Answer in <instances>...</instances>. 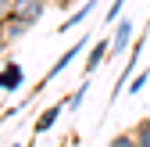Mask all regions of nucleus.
Instances as JSON below:
<instances>
[{
	"label": "nucleus",
	"mask_w": 150,
	"mask_h": 147,
	"mask_svg": "<svg viewBox=\"0 0 150 147\" xmlns=\"http://www.w3.org/2000/svg\"><path fill=\"white\" fill-rule=\"evenodd\" d=\"M57 4H61V7H71V4H79V0H57Z\"/></svg>",
	"instance_id": "dca6fc26"
},
{
	"label": "nucleus",
	"mask_w": 150,
	"mask_h": 147,
	"mask_svg": "<svg viewBox=\"0 0 150 147\" xmlns=\"http://www.w3.org/2000/svg\"><path fill=\"white\" fill-rule=\"evenodd\" d=\"M132 136H136V147H150V118H139L132 126Z\"/></svg>",
	"instance_id": "1a4fd4ad"
},
{
	"label": "nucleus",
	"mask_w": 150,
	"mask_h": 147,
	"mask_svg": "<svg viewBox=\"0 0 150 147\" xmlns=\"http://www.w3.org/2000/svg\"><path fill=\"white\" fill-rule=\"evenodd\" d=\"M22 83H25V68L18 61H7L4 68H0V90H4V93H14Z\"/></svg>",
	"instance_id": "423d86ee"
},
{
	"label": "nucleus",
	"mask_w": 150,
	"mask_h": 147,
	"mask_svg": "<svg viewBox=\"0 0 150 147\" xmlns=\"http://www.w3.org/2000/svg\"><path fill=\"white\" fill-rule=\"evenodd\" d=\"M125 47H132V22H129V18H118L115 32H111V58L125 54Z\"/></svg>",
	"instance_id": "20e7f679"
},
{
	"label": "nucleus",
	"mask_w": 150,
	"mask_h": 147,
	"mask_svg": "<svg viewBox=\"0 0 150 147\" xmlns=\"http://www.w3.org/2000/svg\"><path fill=\"white\" fill-rule=\"evenodd\" d=\"M11 18V0H0V25Z\"/></svg>",
	"instance_id": "4468645a"
},
{
	"label": "nucleus",
	"mask_w": 150,
	"mask_h": 147,
	"mask_svg": "<svg viewBox=\"0 0 150 147\" xmlns=\"http://www.w3.org/2000/svg\"><path fill=\"white\" fill-rule=\"evenodd\" d=\"M89 11H97V0H82V7L75 11V14H68L64 22L57 25V32H68V29H75V25H82L86 18H89Z\"/></svg>",
	"instance_id": "0eeeda50"
},
{
	"label": "nucleus",
	"mask_w": 150,
	"mask_h": 147,
	"mask_svg": "<svg viewBox=\"0 0 150 147\" xmlns=\"http://www.w3.org/2000/svg\"><path fill=\"white\" fill-rule=\"evenodd\" d=\"M61 111H64V101H57V104H47L43 111H40V118H36V126H32V136H43V133H50V129H54V122L61 118Z\"/></svg>",
	"instance_id": "39448f33"
},
{
	"label": "nucleus",
	"mask_w": 150,
	"mask_h": 147,
	"mask_svg": "<svg viewBox=\"0 0 150 147\" xmlns=\"http://www.w3.org/2000/svg\"><path fill=\"white\" fill-rule=\"evenodd\" d=\"M122 11H125V0H111V11H107L104 18H107V22H118V18H122Z\"/></svg>",
	"instance_id": "f8f14e48"
},
{
	"label": "nucleus",
	"mask_w": 150,
	"mask_h": 147,
	"mask_svg": "<svg viewBox=\"0 0 150 147\" xmlns=\"http://www.w3.org/2000/svg\"><path fill=\"white\" fill-rule=\"evenodd\" d=\"M89 40H93V36H86V40H79V43H75V47H68V50L61 54V58H57V61H54V68H50V72H47V76L40 79V86H36V97H40V90H43V86H47L50 79H57V76H61V72H64V68H68V65H71L75 58H79V54H82V50H89Z\"/></svg>",
	"instance_id": "f257e3e1"
},
{
	"label": "nucleus",
	"mask_w": 150,
	"mask_h": 147,
	"mask_svg": "<svg viewBox=\"0 0 150 147\" xmlns=\"http://www.w3.org/2000/svg\"><path fill=\"white\" fill-rule=\"evenodd\" d=\"M14 147H18V143H14Z\"/></svg>",
	"instance_id": "f3484780"
},
{
	"label": "nucleus",
	"mask_w": 150,
	"mask_h": 147,
	"mask_svg": "<svg viewBox=\"0 0 150 147\" xmlns=\"http://www.w3.org/2000/svg\"><path fill=\"white\" fill-rule=\"evenodd\" d=\"M29 29H32V22H25V18H14V14L4 22V36H7L11 43H14V40H22V36H25Z\"/></svg>",
	"instance_id": "6e6552de"
},
{
	"label": "nucleus",
	"mask_w": 150,
	"mask_h": 147,
	"mask_svg": "<svg viewBox=\"0 0 150 147\" xmlns=\"http://www.w3.org/2000/svg\"><path fill=\"white\" fill-rule=\"evenodd\" d=\"M7 43H11V40H7V36H4V25H0V54H4V50H7Z\"/></svg>",
	"instance_id": "2eb2a0df"
},
{
	"label": "nucleus",
	"mask_w": 150,
	"mask_h": 147,
	"mask_svg": "<svg viewBox=\"0 0 150 147\" xmlns=\"http://www.w3.org/2000/svg\"><path fill=\"white\" fill-rule=\"evenodd\" d=\"M107 58H111V36H100V40L86 50V65H82V72H86V76H93V72H97Z\"/></svg>",
	"instance_id": "7ed1b4c3"
},
{
	"label": "nucleus",
	"mask_w": 150,
	"mask_h": 147,
	"mask_svg": "<svg viewBox=\"0 0 150 147\" xmlns=\"http://www.w3.org/2000/svg\"><path fill=\"white\" fill-rule=\"evenodd\" d=\"M107 147H136V136H132V129H129V133H115Z\"/></svg>",
	"instance_id": "9b49d317"
},
{
	"label": "nucleus",
	"mask_w": 150,
	"mask_h": 147,
	"mask_svg": "<svg viewBox=\"0 0 150 147\" xmlns=\"http://www.w3.org/2000/svg\"><path fill=\"white\" fill-rule=\"evenodd\" d=\"M47 7H50V0H11V14L25 18V22H32V25L47 14Z\"/></svg>",
	"instance_id": "f03ea898"
},
{
	"label": "nucleus",
	"mask_w": 150,
	"mask_h": 147,
	"mask_svg": "<svg viewBox=\"0 0 150 147\" xmlns=\"http://www.w3.org/2000/svg\"><path fill=\"white\" fill-rule=\"evenodd\" d=\"M86 90H89V83H82V86L75 90L71 97H64V108H68L71 115H75V111H79V108H82V101H86Z\"/></svg>",
	"instance_id": "9d476101"
},
{
	"label": "nucleus",
	"mask_w": 150,
	"mask_h": 147,
	"mask_svg": "<svg viewBox=\"0 0 150 147\" xmlns=\"http://www.w3.org/2000/svg\"><path fill=\"white\" fill-rule=\"evenodd\" d=\"M143 86H146V72H139V76H132V79H129V86H125V90H129V93H139Z\"/></svg>",
	"instance_id": "ddd939ff"
}]
</instances>
